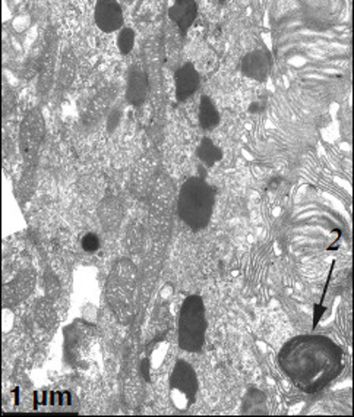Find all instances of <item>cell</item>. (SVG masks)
Listing matches in <instances>:
<instances>
[{"instance_id":"2e32d148","label":"cell","mask_w":354,"mask_h":417,"mask_svg":"<svg viewBox=\"0 0 354 417\" xmlns=\"http://www.w3.org/2000/svg\"><path fill=\"white\" fill-rule=\"evenodd\" d=\"M98 239L97 236L94 234H86L84 239H82V248L88 252H93L96 249H98Z\"/></svg>"},{"instance_id":"9a60e30c","label":"cell","mask_w":354,"mask_h":417,"mask_svg":"<svg viewBox=\"0 0 354 417\" xmlns=\"http://www.w3.org/2000/svg\"><path fill=\"white\" fill-rule=\"evenodd\" d=\"M135 46V31L132 28H122L118 35V49L122 55H129Z\"/></svg>"},{"instance_id":"52a82bcc","label":"cell","mask_w":354,"mask_h":417,"mask_svg":"<svg viewBox=\"0 0 354 417\" xmlns=\"http://www.w3.org/2000/svg\"><path fill=\"white\" fill-rule=\"evenodd\" d=\"M94 21L103 33H116L123 27V12L118 0H97Z\"/></svg>"},{"instance_id":"9c48e42d","label":"cell","mask_w":354,"mask_h":417,"mask_svg":"<svg viewBox=\"0 0 354 417\" xmlns=\"http://www.w3.org/2000/svg\"><path fill=\"white\" fill-rule=\"evenodd\" d=\"M271 71V56L265 50L249 52L241 60V72L251 79L263 82Z\"/></svg>"},{"instance_id":"8fae6325","label":"cell","mask_w":354,"mask_h":417,"mask_svg":"<svg viewBox=\"0 0 354 417\" xmlns=\"http://www.w3.org/2000/svg\"><path fill=\"white\" fill-rule=\"evenodd\" d=\"M148 96V78L139 66H132L127 75L126 100L129 104L139 107L144 104Z\"/></svg>"},{"instance_id":"7a4b0ae2","label":"cell","mask_w":354,"mask_h":417,"mask_svg":"<svg viewBox=\"0 0 354 417\" xmlns=\"http://www.w3.org/2000/svg\"><path fill=\"white\" fill-rule=\"evenodd\" d=\"M214 208V190L201 178H190L179 195V215L190 229L202 230L208 226Z\"/></svg>"},{"instance_id":"4fadbf2b","label":"cell","mask_w":354,"mask_h":417,"mask_svg":"<svg viewBox=\"0 0 354 417\" xmlns=\"http://www.w3.org/2000/svg\"><path fill=\"white\" fill-rule=\"evenodd\" d=\"M219 123V113L208 96L201 97V104H199V125L202 129L211 130Z\"/></svg>"},{"instance_id":"30bf717a","label":"cell","mask_w":354,"mask_h":417,"mask_svg":"<svg viewBox=\"0 0 354 417\" xmlns=\"http://www.w3.org/2000/svg\"><path fill=\"white\" fill-rule=\"evenodd\" d=\"M174 82L176 98L179 101H186L198 91L199 84H201V78H199V72L196 71L193 63L188 62L176 71Z\"/></svg>"},{"instance_id":"8992f818","label":"cell","mask_w":354,"mask_h":417,"mask_svg":"<svg viewBox=\"0 0 354 417\" xmlns=\"http://www.w3.org/2000/svg\"><path fill=\"white\" fill-rule=\"evenodd\" d=\"M44 135V122L38 110H31L21 125V149L24 156H34Z\"/></svg>"},{"instance_id":"5bb4252c","label":"cell","mask_w":354,"mask_h":417,"mask_svg":"<svg viewBox=\"0 0 354 417\" xmlns=\"http://www.w3.org/2000/svg\"><path fill=\"white\" fill-rule=\"evenodd\" d=\"M198 157L207 166H212L214 163L221 160L223 152H221V149L210 138H204L198 147Z\"/></svg>"},{"instance_id":"3957f363","label":"cell","mask_w":354,"mask_h":417,"mask_svg":"<svg viewBox=\"0 0 354 417\" xmlns=\"http://www.w3.org/2000/svg\"><path fill=\"white\" fill-rule=\"evenodd\" d=\"M205 329L204 302L199 296H189L182 306L179 316V345L190 353H196L204 345Z\"/></svg>"},{"instance_id":"5b68a950","label":"cell","mask_w":354,"mask_h":417,"mask_svg":"<svg viewBox=\"0 0 354 417\" xmlns=\"http://www.w3.org/2000/svg\"><path fill=\"white\" fill-rule=\"evenodd\" d=\"M57 34L55 28H49L44 35V44L38 56V71H40V85L49 88L53 81V74L57 59Z\"/></svg>"},{"instance_id":"6da1fadb","label":"cell","mask_w":354,"mask_h":417,"mask_svg":"<svg viewBox=\"0 0 354 417\" xmlns=\"http://www.w3.org/2000/svg\"><path fill=\"white\" fill-rule=\"evenodd\" d=\"M278 363L299 389L318 392L333 382L343 370V351L328 337L299 336L285 343Z\"/></svg>"},{"instance_id":"7c38bea8","label":"cell","mask_w":354,"mask_h":417,"mask_svg":"<svg viewBox=\"0 0 354 417\" xmlns=\"http://www.w3.org/2000/svg\"><path fill=\"white\" fill-rule=\"evenodd\" d=\"M198 16V6L195 0H174L169 9V18L181 30L182 35H186Z\"/></svg>"},{"instance_id":"277c9868","label":"cell","mask_w":354,"mask_h":417,"mask_svg":"<svg viewBox=\"0 0 354 417\" xmlns=\"http://www.w3.org/2000/svg\"><path fill=\"white\" fill-rule=\"evenodd\" d=\"M198 379L193 367L185 360L176 363L170 378V397L176 409L186 410L195 401Z\"/></svg>"},{"instance_id":"e0dca14e","label":"cell","mask_w":354,"mask_h":417,"mask_svg":"<svg viewBox=\"0 0 354 417\" xmlns=\"http://www.w3.org/2000/svg\"><path fill=\"white\" fill-rule=\"evenodd\" d=\"M218 2H219V4H221V5H223V4H224V2H226V0H218Z\"/></svg>"},{"instance_id":"ba28073f","label":"cell","mask_w":354,"mask_h":417,"mask_svg":"<svg viewBox=\"0 0 354 417\" xmlns=\"http://www.w3.org/2000/svg\"><path fill=\"white\" fill-rule=\"evenodd\" d=\"M34 407L40 411H74L76 401L68 391H38L34 394Z\"/></svg>"}]
</instances>
